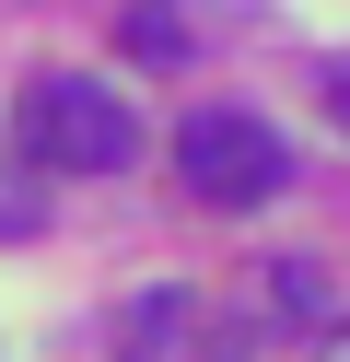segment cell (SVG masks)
<instances>
[{
  "mask_svg": "<svg viewBox=\"0 0 350 362\" xmlns=\"http://www.w3.org/2000/svg\"><path fill=\"white\" fill-rule=\"evenodd\" d=\"M23 152L47 175H117V164H140V117L93 71H35L23 82Z\"/></svg>",
  "mask_w": 350,
  "mask_h": 362,
  "instance_id": "6da1fadb",
  "label": "cell"
},
{
  "mask_svg": "<svg viewBox=\"0 0 350 362\" xmlns=\"http://www.w3.org/2000/svg\"><path fill=\"white\" fill-rule=\"evenodd\" d=\"M175 175L210 211H257V199H280L292 152H280V129L257 117V105H187L175 117Z\"/></svg>",
  "mask_w": 350,
  "mask_h": 362,
  "instance_id": "7a4b0ae2",
  "label": "cell"
},
{
  "mask_svg": "<svg viewBox=\"0 0 350 362\" xmlns=\"http://www.w3.org/2000/svg\"><path fill=\"white\" fill-rule=\"evenodd\" d=\"M187 327H199V304H187V292H140V304H129V351H117V362H175Z\"/></svg>",
  "mask_w": 350,
  "mask_h": 362,
  "instance_id": "3957f363",
  "label": "cell"
},
{
  "mask_svg": "<svg viewBox=\"0 0 350 362\" xmlns=\"http://www.w3.org/2000/svg\"><path fill=\"white\" fill-rule=\"evenodd\" d=\"M129 47H140V59H175L187 35H175V12H163V0H140V12H129Z\"/></svg>",
  "mask_w": 350,
  "mask_h": 362,
  "instance_id": "277c9868",
  "label": "cell"
},
{
  "mask_svg": "<svg viewBox=\"0 0 350 362\" xmlns=\"http://www.w3.org/2000/svg\"><path fill=\"white\" fill-rule=\"evenodd\" d=\"M327 105H339V129H350V71H327Z\"/></svg>",
  "mask_w": 350,
  "mask_h": 362,
  "instance_id": "5b68a950",
  "label": "cell"
}]
</instances>
